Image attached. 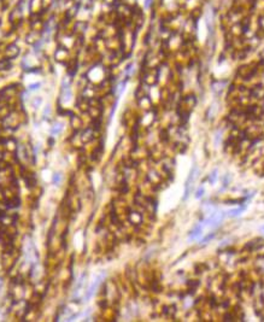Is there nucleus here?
Returning <instances> with one entry per match:
<instances>
[{
	"label": "nucleus",
	"mask_w": 264,
	"mask_h": 322,
	"mask_svg": "<svg viewBox=\"0 0 264 322\" xmlns=\"http://www.w3.org/2000/svg\"><path fill=\"white\" fill-rule=\"evenodd\" d=\"M104 276H105V273L104 274H100L99 276H98L95 280L93 281L92 283H91V286L88 287V291H87V294H86V297H84V299H89L93 294L95 293V291H97V288H98V286L100 285V282H101V280L104 279Z\"/></svg>",
	"instance_id": "nucleus-1"
},
{
	"label": "nucleus",
	"mask_w": 264,
	"mask_h": 322,
	"mask_svg": "<svg viewBox=\"0 0 264 322\" xmlns=\"http://www.w3.org/2000/svg\"><path fill=\"white\" fill-rule=\"evenodd\" d=\"M195 171H197V167L194 165V167L192 168V170L189 171V175H188L187 181H186V186H185V199L189 194V190H191V187H192V183H193V180H194V177H195Z\"/></svg>",
	"instance_id": "nucleus-2"
},
{
	"label": "nucleus",
	"mask_w": 264,
	"mask_h": 322,
	"mask_svg": "<svg viewBox=\"0 0 264 322\" xmlns=\"http://www.w3.org/2000/svg\"><path fill=\"white\" fill-rule=\"evenodd\" d=\"M201 229H203V226L201 224H198L197 227H195L194 229L191 232V234H189V239H197L199 235H201Z\"/></svg>",
	"instance_id": "nucleus-3"
},
{
	"label": "nucleus",
	"mask_w": 264,
	"mask_h": 322,
	"mask_svg": "<svg viewBox=\"0 0 264 322\" xmlns=\"http://www.w3.org/2000/svg\"><path fill=\"white\" fill-rule=\"evenodd\" d=\"M63 127L64 124L62 123V122H56L53 127H52V130H51V133L52 134H58V133H60L62 130H63Z\"/></svg>",
	"instance_id": "nucleus-4"
},
{
	"label": "nucleus",
	"mask_w": 264,
	"mask_h": 322,
	"mask_svg": "<svg viewBox=\"0 0 264 322\" xmlns=\"http://www.w3.org/2000/svg\"><path fill=\"white\" fill-rule=\"evenodd\" d=\"M242 210H245V208H241V209H239V208H238V209H234V210H229L228 212H227V214H228V216H232V217H234V216H238V215H239V214H240V212H241Z\"/></svg>",
	"instance_id": "nucleus-5"
},
{
	"label": "nucleus",
	"mask_w": 264,
	"mask_h": 322,
	"mask_svg": "<svg viewBox=\"0 0 264 322\" xmlns=\"http://www.w3.org/2000/svg\"><path fill=\"white\" fill-rule=\"evenodd\" d=\"M216 177H217V169L213 170V173L211 174V177L209 179V181L211 182V183H213V182L216 181Z\"/></svg>",
	"instance_id": "nucleus-6"
},
{
	"label": "nucleus",
	"mask_w": 264,
	"mask_h": 322,
	"mask_svg": "<svg viewBox=\"0 0 264 322\" xmlns=\"http://www.w3.org/2000/svg\"><path fill=\"white\" fill-rule=\"evenodd\" d=\"M203 193H204V187H201V188H199V190L197 191V193H195V198L199 199L200 197H203Z\"/></svg>",
	"instance_id": "nucleus-7"
}]
</instances>
